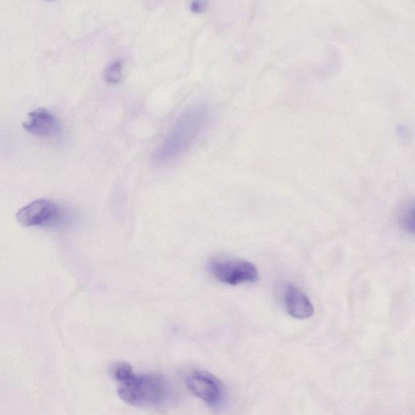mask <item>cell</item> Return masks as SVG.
<instances>
[{
	"instance_id": "6da1fadb",
	"label": "cell",
	"mask_w": 415,
	"mask_h": 415,
	"mask_svg": "<svg viewBox=\"0 0 415 415\" xmlns=\"http://www.w3.org/2000/svg\"><path fill=\"white\" fill-rule=\"evenodd\" d=\"M211 113L203 104L190 106L178 117L164 142L154 150L152 161L166 166L183 158L204 136L211 123Z\"/></svg>"
},
{
	"instance_id": "7a4b0ae2",
	"label": "cell",
	"mask_w": 415,
	"mask_h": 415,
	"mask_svg": "<svg viewBox=\"0 0 415 415\" xmlns=\"http://www.w3.org/2000/svg\"><path fill=\"white\" fill-rule=\"evenodd\" d=\"M112 377L119 383L118 395L133 407L159 406L169 399L171 389L167 380L159 374H136L130 363L115 366Z\"/></svg>"
},
{
	"instance_id": "3957f363",
	"label": "cell",
	"mask_w": 415,
	"mask_h": 415,
	"mask_svg": "<svg viewBox=\"0 0 415 415\" xmlns=\"http://www.w3.org/2000/svg\"><path fill=\"white\" fill-rule=\"evenodd\" d=\"M16 218L25 227H65L74 222V216L67 208L48 199L33 200L21 208Z\"/></svg>"
},
{
	"instance_id": "277c9868",
	"label": "cell",
	"mask_w": 415,
	"mask_h": 415,
	"mask_svg": "<svg viewBox=\"0 0 415 415\" xmlns=\"http://www.w3.org/2000/svg\"><path fill=\"white\" fill-rule=\"evenodd\" d=\"M209 271L218 282L231 285L254 283L259 278L254 263L243 260H212Z\"/></svg>"
},
{
	"instance_id": "5b68a950",
	"label": "cell",
	"mask_w": 415,
	"mask_h": 415,
	"mask_svg": "<svg viewBox=\"0 0 415 415\" xmlns=\"http://www.w3.org/2000/svg\"><path fill=\"white\" fill-rule=\"evenodd\" d=\"M185 383L193 394L200 399L217 406L223 397V386L220 380L204 371H193L187 375Z\"/></svg>"
},
{
	"instance_id": "8992f818",
	"label": "cell",
	"mask_w": 415,
	"mask_h": 415,
	"mask_svg": "<svg viewBox=\"0 0 415 415\" xmlns=\"http://www.w3.org/2000/svg\"><path fill=\"white\" fill-rule=\"evenodd\" d=\"M23 127L33 136L44 138L58 137L63 131L57 117L46 109L30 112L28 120L23 123Z\"/></svg>"
},
{
	"instance_id": "52a82bcc",
	"label": "cell",
	"mask_w": 415,
	"mask_h": 415,
	"mask_svg": "<svg viewBox=\"0 0 415 415\" xmlns=\"http://www.w3.org/2000/svg\"><path fill=\"white\" fill-rule=\"evenodd\" d=\"M285 309L296 319H307L314 315V307L307 296L294 285H285L284 290Z\"/></svg>"
},
{
	"instance_id": "ba28073f",
	"label": "cell",
	"mask_w": 415,
	"mask_h": 415,
	"mask_svg": "<svg viewBox=\"0 0 415 415\" xmlns=\"http://www.w3.org/2000/svg\"><path fill=\"white\" fill-rule=\"evenodd\" d=\"M123 64L120 61L112 62V63L106 67L104 72V77L106 83L110 85H118L122 79L123 75Z\"/></svg>"
},
{
	"instance_id": "9c48e42d",
	"label": "cell",
	"mask_w": 415,
	"mask_h": 415,
	"mask_svg": "<svg viewBox=\"0 0 415 415\" xmlns=\"http://www.w3.org/2000/svg\"><path fill=\"white\" fill-rule=\"evenodd\" d=\"M403 226L407 231L415 234V209L409 212L403 221Z\"/></svg>"
}]
</instances>
